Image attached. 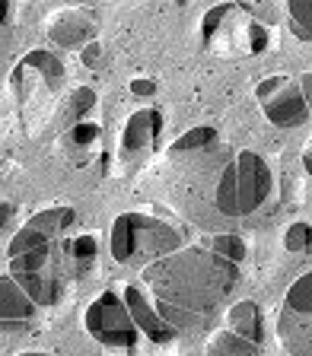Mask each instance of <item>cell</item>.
Instances as JSON below:
<instances>
[{
    "instance_id": "cell-14",
    "label": "cell",
    "mask_w": 312,
    "mask_h": 356,
    "mask_svg": "<svg viewBox=\"0 0 312 356\" xmlns=\"http://www.w3.org/2000/svg\"><path fill=\"white\" fill-rule=\"evenodd\" d=\"M217 140V131L214 127H194V131H188L185 137H178L176 143H172V153H182V149H201V147H208V143H214Z\"/></svg>"
},
{
    "instance_id": "cell-12",
    "label": "cell",
    "mask_w": 312,
    "mask_h": 356,
    "mask_svg": "<svg viewBox=\"0 0 312 356\" xmlns=\"http://www.w3.org/2000/svg\"><path fill=\"white\" fill-rule=\"evenodd\" d=\"M52 38L58 44H77V42H83L86 35H93V22L86 19L83 13H64V16H58V19L52 22Z\"/></svg>"
},
{
    "instance_id": "cell-11",
    "label": "cell",
    "mask_w": 312,
    "mask_h": 356,
    "mask_svg": "<svg viewBox=\"0 0 312 356\" xmlns=\"http://www.w3.org/2000/svg\"><path fill=\"white\" fill-rule=\"evenodd\" d=\"M159 127H163V118H159V111H153V108H143V111H137V115H131V121H127V127H125L121 149H125V153H143V149L156 140Z\"/></svg>"
},
{
    "instance_id": "cell-19",
    "label": "cell",
    "mask_w": 312,
    "mask_h": 356,
    "mask_svg": "<svg viewBox=\"0 0 312 356\" xmlns=\"http://www.w3.org/2000/svg\"><path fill=\"white\" fill-rule=\"evenodd\" d=\"M16 356H54V353H38V350H26V353H16Z\"/></svg>"
},
{
    "instance_id": "cell-5",
    "label": "cell",
    "mask_w": 312,
    "mask_h": 356,
    "mask_svg": "<svg viewBox=\"0 0 312 356\" xmlns=\"http://www.w3.org/2000/svg\"><path fill=\"white\" fill-rule=\"evenodd\" d=\"M277 343L287 356H312V270L290 283L277 312Z\"/></svg>"
},
{
    "instance_id": "cell-16",
    "label": "cell",
    "mask_w": 312,
    "mask_h": 356,
    "mask_svg": "<svg viewBox=\"0 0 312 356\" xmlns=\"http://www.w3.org/2000/svg\"><path fill=\"white\" fill-rule=\"evenodd\" d=\"M312 242V226L309 222H293L287 229V236H283V245H287L290 252H299V248H306V245Z\"/></svg>"
},
{
    "instance_id": "cell-6",
    "label": "cell",
    "mask_w": 312,
    "mask_h": 356,
    "mask_svg": "<svg viewBox=\"0 0 312 356\" xmlns=\"http://www.w3.org/2000/svg\"><path fill=\"white\" fill-rule=\"evenodd\" d=\"M265 341V321L261 309L252 299L236 302L223 325L208 337V356H258Z\"/></svg>"
},
{
    "instance_id": "cell-3",
    "label": "cell",
    "mask_w": 312,
    "mask_h": 356,
    "mask_svg": "<svg viewBox=\"0 0 312 356\" xmlns=\"http://www.w3.org/2000/svg\"><path fill=\"white\" fill-rule=\"evenodd\" d=\"M271 169L252 149L233 153L220 169L214 188V204L223 216H249L261 207L271 194Z\"/></svg>"
},
{
    "instance_id": "cell-1",
    "label": "cell",
    "mask_w": 312,
    "mask_h": 356,
    "mask_svg": "<svg viewBox=\"0 0 312 356\" xmlns=\"http://www.w3.org/2000/svg\"><path fill=\"white\" fill-rule=\"evenodd\" d=\"M141 286L150 293L159 315L182 331L208 327L239 280V264L214 248H178L141 270Z\"/></svg>"
},
{
    "instance_id": "cell-17",
    "label": "cell",
    "mask_w": 312,
    "mask_h": 356,
    "mask_svg": "<svg viewBox=\"0 0 312 356\" xmlns=\"http://www.w3.org/2000/svg\"><path fill=\"white\" fill-rule=\"evenodd\" d=\"M299 89H303V99H306V105H309V111H312V74L299 76Z\"/></svg>"
},
{
    "instance_id": "cell-13",
    "label": "cell",
    "mask_w": 312,
    "mask_h": 356,
    "mask_svg": "<svg viewBox=\"0 0 312 356\" xmlns=\"http://www.w3.org/2000/svg\"><path fill=\"white\" fill-rule=\"evenodd\" d=\"M287 13H290V29H293V35L309 42L312 38V0H290Z\"/></svg>"
},
{
    "instance_id": "cell-18",
    "label": "cell",
    "mask_w": 312,
    "mask_h": 356,
    "mask_svg": "<svg viewBox=\"0 0 312 356\" xmlns=\"http://www.w3.org/2000/svg\"><path fill=\"white\" fill-rule=\"evenodd\" d=\"M303 165H306V172H309V175H312V149L303 156Z\"/></svg>"
},
{
    "instance_id": "cell-10",
    "label": "cell",
    "mask_w": 312,
    "mask_h": 356,
    "mask_svg": "<svg viewBox=\"0 0 312 356\" xmlns=\"http://www.w3.org/2000/svg\"><path fill=\"white\" fill-rule=\"evenodd\" d=\"M36 309H38L36 299L10 274H3V280H0V315H3V325H10V321H13V325L29 321L32 315H36Z\"/></svg>"
},
{
    "instance_id": "cell-4",
    "label": "cell",
    "mask_w": 312,
    "mask_h": 356,
    "mask_svg": "<svg viewBox=\"0 0 312 356\" xmlns=\"http://www.w3.org/2000/svg\"><path fill=\"white\" fill-rule=\"evenodd\" d=\"M111 254L118 264H156L159 258L182 248V236L166 220L150 213H121L111 222Z\"/></svg>"
},
{
    "instance_id": "cell-8",
    "label": "cell",
    "mask_w": 312,
    "mask_h": 356,
    "mask_svg": "<svg viewBox=\"0 0 312 356\" xmlns=\"http://www.w3.org/2000/svg\"><path fill=\"white\" fill-rule=\"evenodd\" d=\"M258 99L261 108H265L267 121L287 127V124H299V121L309 115V105L303 99V89H299V80L290 83L287 76H271L258 86Z\"/></svg>"
},
{
    "instance_id": "cell-9",
    "label": "cell",
    "mask_w": 312,
    "mask_h": 356,
    "mask_svg": "<svg viewBox=\"0 0 312 356\" xmlns=\"http://www.w3.org/2000/svg\"><path fill=\"white\" fill-rule=\"evenodd\" d=\"M121 296H125L127 309H131V315H134V321H137L143 337H150L153 343H166V341H172V337H178V331L159 315L156 302L150 299V293L143 286H125Z\"/></svg>"
},
{
    "instance_id": "cell-2",
    "label": "cell",
    "mask_w": 312,
    "mask_h": 356,
    "mask_svg": "<svg viewBox=\"0 0 312 356\" xmlns=\"http://www.w3.org/2000/svg\"><path fill=\"white\" fill-rule=\"evenodd\" d=\"M77 213L67 204L45 207L22 222V229L7 245V274L20 283L36 305H52L64 293V264L58 254H77L93 261V238H67Z\"/></svg>"
},
{
    "instance_id": "cell-15",
    "label": "cell",
    "mask_w": 312,
    "mask_h": 356,
    "mask_svg": "<svg viewBox=\"0 0 312 356\" xmlns=\"http://www.w3.org/2000/svg\"><path fill=\"white\" fill-rule=\"evenodd\" d=\"M210 248H214L217 254H223L226 261H242L245 258V242L239 236H217L214 242H210Z\"/></svg>"
},
{
    "instance_id": "cell-7",
    "label": "cell",
    "mask_w": 312,
    "mask_h": 356,
    "mask_svg": "<svg viewBox=\"0 0 312 356\" xmlns=\"http://www.w3.org/2000/svg\"><path fill=\"white\" fill-rule=\"evenodd\" d=\"M83 321H86L89 337H96L105 347H134L141 337V327L134 321L125 296L118 293H102L93 299Z\"/></svg>"
}]
</instances>
